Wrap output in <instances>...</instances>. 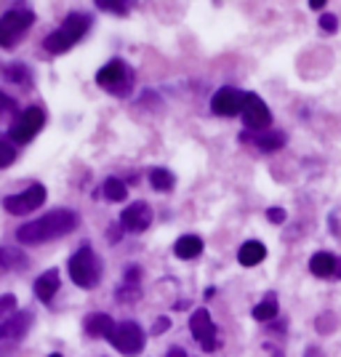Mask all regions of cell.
<instances>
[{"label": "cell", "mask_w": 341, "mask_h": 357, "mask_svg": "<svg viewBox=\"0 0 341 357\" xmlns=\"http://www.w3.org/2000/svg\"><path fill=\"white\" fill-rule=\"evenodd\" d=\"M77 227H80L77 211L54 208V211H48V213H43L40 219H35V222L22 224V227L16 229V240H19V243H27V245H40V243H48V240L67 238Z\"/></svg>", "instance_id": "cell-1"}, {"label": "cell", "mask_w": 341, "mask_h": 357, "mask_svg": "<svg viewBox=\"0 0 341 357\" xmlns=\"http://www.w3.org/2000/svg\"><path fill=\"white\" fill-rule=\"evenodd\" d=\"M91 27V16L86 14H70L64 22L59 24V30H54L48 38L43 40V48L48 54L59 56V54H67L70 48L80 43L86 35H89Z\"/></svg>", "instance_id": "cell-2"}, {"label": "cell", "mask_w": 341, "mask_h": 357, "mask_svg": "<svg viewBox=\"0 0 341 357\" xmlns=\"http://www.w3.org/2000/svg\"><path fill=\"white\" fill-rule=\"evenodd\" d=\"M70 278H73L75 285H80V288H96L99 280H102V259L96 256V251L91 248V245H83L80 251H75L70 256Z\"/></svg>", "instance_id": "cell-3"}, {"label": "cell", "mask_w": 341, "mask_h": 357, "mask_svg": "<svg viewBox=\"0 0 341 357\" xmlns=\"http://www.w3.org/2000/svg\"><path fill=\"white\" fill-rule=\"evenodd\" d=\"M35 24V14L30 8H8L0 16V45L3 48H14L27 38V32Z\"/></svg>", "instance_id": "cell-4"}, {"label": "cell", "mask_w": 341, "mask_h": 357, "mask_svg": "<svg viewBox=\"0 0 341 357\" xmlns=\"http://www.w3.org/2000/svg\"><path fill=\"white\" fill-rule=\"evenodd\" d=\"M96 86L104 89L107 93H112V96H128L134 89V73L126 61L112 59L96 73Z\"/></svg>", "instance_id": "cell-5"}, {"label": "cell", "mask_w": 341, "mask_h": 357, "mask_svg": "<svg viewBox=\"0 0 341 357\" xmlns=\"http://www.w3.org/2000/svg\"><path fill=\"white\" fill-rule=\"evenodd\" d=\"M43 126H45V109L43 107H27V109H24V112H19L14 123L8 126L6 139H11L14 144H30Z\"/></svg>", "instance_id": "cell-6"}, {"label": "cell", "mask_w": 341, "mask_h": 357, "mask_svg": "<svg viewBox=\"0 0 341 357\" xmlns=\"http://www.w3.org/2000/svg\"><path fill=\"white\" fill-rule=\"evenodd\" d=\"M112 347L118 349L120 355L126 357H136L142 349H144V342H147V333L142 331V326L136 323V320H126V323H120L115 328V333H112Z\"/></svg>", "instance_id": "cell-7"}, {"label": "cell", "mask_w": 341, "mask_h": 357, "mask_svg": "<svg viewBox=\"0 0 341 357\" xmlns=\"http://www.w3.org/2000/svg\"><path fill=\"white\" fill-rule=\"evenodd\" d=\"M45 197H48V192H45L43 184H32L30 190H24V192L8 195L3 200V208L8 211L11 216H27V213H32V211H38L43 206Z\"/></svg>", "instance_id": "cell-8"}, {"label": "cell", "mask_w": 341, "mask_h": 357, "mask_svg": "<svg viewBox=\"0 0 341 357\" xmlns=\"http://www.w3.org/2000/svg\"><path fill=\"white\" fill-rule=\"evenodd\" d=\"M245 91L232 89V86H224L213 93L211 99V109L222 118H235V115H243V107H245Z\"/></svg>", "instance_id": "cell-9"}, {"label": "cell", "mask_w": 341, "mask_h": 357, "mask_svg": "<svg viewBox=\"0 0 341 357\" xmlns=\"http://www.w3.org/2000/svg\"><path fill=\"white\" fill-rule=\"evenodd\" d=\"M243 123H245L248 131H256V134H259V131H267L269 126H272V112H269V107L264 105L262 96H256V93H248V96H245Z\"/></svg>", "instance_id": "cell-10"}, {"label": "cell", "mask_w": 341, "mask_h": 357, "mask_svg": "<svg viewBox=\"0 0 341 357\" xmlns=\"http://www.w3.org/2000/svg\"><path fill=\"white\" fill-rule=\"evenodd\" d=\"M190 331H192L195 342H200V347L206 352H216L219 349V339H216V328H213V320L208 314L206 307H200L197 312H192L190 317Z\"/></svg>", "instance_id": "cell-11"}, {"label": "cell", "mask_w": 341, "mask_h": 357, "mask_svg": "<svg viewBox=\"0 0 341 357\" xmlns=\"http://www.w3.org/2000/svg\"><path fill=\"white\" fill-rule=\"evenodd\" d=\"M149 224H152V208H149L144 200H136V203H131L128 208L120 213V227L126 232L139 235V232L149 229Z\"/></svg>", "instance_id": "cell-12"}, {"label": "cell", "mask_w": 341, "mask_h": 357, "mask_svg": "<svg viewBox=\"0 0 341 357\" xmlns=\"http://www.w3.org/2000/svg\"><path fill=\"white\" fill-rule=\"evenodd\" d=\"M32 320H35V317H32V312L11 314L8 320H3V323H0V339H3V342H16V339L27 336Z\"/></svg>", "instance_id": "cell-13"}, {"label": "cell", "mask_w": 341, "mask_h": 357, "mask_svg": "<svg viewBox=\"0 0 341 357\" xmlns=\"http://www.w3.org/2000/svg\"><path fill=\"white\" fill-rule=\"evenodd\" d=\"M115 328H118L115 320L104 312H93L83 320V331H86V336H91V339H112Z\"/></svg>", "instance_id": "cell-14"}, {"label": "cell", "mask_w": 341, "mask_h": 357, "mask_svg": "<svg viewBox=\"0 0 341 357\" xmlns=\"http://www.w3.org/2000/svg\"><path fill=\"white\" fill-rule=\"evenodd\" d=\"M59 269H45L43 275L35 280V296L40 298L43 304H51L54 296H56V291H59Z\"/></svg>", "instance_id": "cell-15"}, {"label": "cell", "mask_w": 341, "mask_h": 357, "mask_svg": "<svg viewBox=\"0 0 341 357\" xmlns=\"http://www.w3.org/2000/svg\"><path fill=\"white\" fill-rule=\"evenodd\" d=\"M336 261H339V256H333V253H328V251L315 253L310 259L312 275H315V278H323V280L333 278V275H336Z\"/></svg>", "instance_id": "cell-16"}, {"label": "cell", "mask_w": 341, "mask_h": 357, "mask_svg": "<svg viewBox=\"0 0 341 357\" xmlns=\"http://www.w3.org/2000/svg\"><path fill=\"white\" fill-rule=\"evenodd\" d=\"M267 259V248H264V243H259V240H248V243H243L238 251V261L243 267H256V264H262Z\"/></svg>", "instance_id": "cell-17"}, {"label": "cell", "mask_w": 341, "mask_h": 357, "mask_svg": "<svg viewBox=\"0 0 341 357\" xmlns=\"http://www.w3.org/2000/svg\"><path fill=\"white\" fill-rule=\"evenodd\" d=\"M174 253H176V259H184V261L197 259L203 253V240L197 238V235H181L174 243Z\"/></svg>", "instance_id": "cell-18"}, {"label": "cell", "mask_w": 341, "mask_h": 357, "mask_svg": "<svg viewBox=\"0 0 341 357\" xmlns=\"http://www.w3.org/2000/svg\"><path fill=\"white\" fill-rule=\"evenodd\" d=\"M243 142H253L262 152H278L285 144V134L275 131V134H262V136H253V139L251 134H243Z\"/></svg>", "instance_id": "cell-19"}, {"label": "cell", "mask_w": 341, "mask_h": 357, "mask_svg": "<svg viewBox=\"0 0 341 357\" xmlns=\"http://www.w3.org/2000/svg\"><path fill=\"white\" fill-rule=\"evenodd\" d=\"M0 264H3V272H11V269H22V272H24V269L30 267V259L22 251L6 245V248L0 251Z\"/></svg>", "instance_id": "cell-20"}, {"label": "cell", "mask_w": 341, "mask_h": 357, "mask_svg": "<svg viewBox=\"0 0 341 357\" xmlns=\"http://www.w3.org/2000/svg\"><path fill=\"white\" fill-rule=\"evenodd\" d=\"M102 192H104V197H107V203H120V200H126L128 187H126V181H123V178L109 176V178H104Z\"/></svg>", "instance_id": "cell-21"}, {"label": "cell", "mask_w": 341, "mask_h": 357, "mask_svg": "<svg viewBox=\"0 0 341 357\" xmlns=\"http://www.w3.org/2000/svg\"><path fill=\"white\" fill-rule=\"evenodd\" d=\"M280 312V307H278V296L275 294H267V298L262 301V304H256L253 307V317L259 320V323H269V320H275Z\"/></svg>", "instance_id": "cell-22"}, {"label": "cell", "mask_w": 341, "mask_h": 357, "mask_svg": "<svg viewBox=\"0 0 341 357\" xmlns=\"http://www.w3.org/2000/svg\"><path fill=\"white\" fill-rule=\"evenodd\" d=\"M6 83H16V86H32V73L27 64H8L3 70Z\"/></svg>", "instance_id": "cell-23"}, {"label": "cell", "mask_w": 341, "mask_h": 357, "mask_svg": "<svg viewBox=\"0 0 341 357\" xmlns=\"http://www.w3.org/2000/svg\"><path fill=\"white\" fill-rule=\"evenodd\" d=\"M149 184H152L158 192H168V190H174L176 178H174L171 171H165V168H152V171H149Z\"/></svg>", "instance_id": "cell-24"}, {"label": "cell", "mask_w": 341, "mask_h": 357, "mask_svg": "<svg viewBox=\"0 0 341 357\" xmlns=\"http://www.w3.org/2000/svg\"><path fill=\"white\" fill-rule=\"evenodd\" d=\"M96 6L102 11H107V14H118V16L128 14V3H123V0H96Z\"/></svg>", "instance_id": "cell-25"}, {"label": "cell", "mask_w": 341, "mask_h": 357, "mask_svg": "<svg viewBox=\"0 0 341 357\" xmlns=\"http://www.w3.org/2000/svg\"><path fill=\"white\" fill-rule=\"evenodd\" d=\"M16 160V149L11 139H3L0 142V168H8Z\"/></svg>", "instance_id": "cell-26"}, {"label": "cell", "mask_w": 341, "mask_h": 357, "mask_svg": "<svg viewBox=\"0 0 341 357\" xmlns=\"http://www.w3.org/2000/svg\"><path fill=\"white\" fill-rule=\"evenodd\" d=\"M317 333H333L336 328H339V317L336 314H331V312H326V314H320L317 317Z\"/></svg>", "instance_id": "cell-27"}, {"label": "cell", "mask_w": 341, "mask_h": 357, "mask_svg": "<svg viewBox=\"0 0 341 357\" xmlns=\"http://www.w3.org/2000/svg\"><path fill=\"white\" fill-rule=\"evenodd\" d=\"M320 30L328 32V35L339 32V19H336L333 14H320Z\"/></svg>", "instance_id": "cell-28"}, {"label": "cell", "mask_w": 341, "mask_h": 357, "mask_svg": "<svg viewBox=\"0 0 341 357\" xmlns=\"http://www.w3.org/2000/svg\"><path fill=\"white\" fill-rule=\"evenodd\" d=\"M139 296H142L139 285H123L118 291V301H136Z\"/></svg>", "instance_id": "cell-29"}, {"label": "cell", "mask_w": 341, "mask_h": 357, "mask_svg": "<svg viewBox=\"0 0 341 357\" xmlns=\"http://www.w3.org/2000/svg\"><path fill=\"white\" fill-rule=\"evenodd\" d=\"M168 328H171V317H158V320H155V326H152V331H149V333H152V336H163V333L168 331Z\"/></svg>", "instance_id": "cell-30"}, {"label": "cell", "mask_w": 341, "mask_h": 357, "mask_svg": "<svg viewBox=\"0 0 341 357\" xmlns=\"http://www.w3.org/2000/svg\"><path fill=\"white\" fill-rule=\"evenodd\" d=\"M267 219L272 224H285V219H288V213H285V208H278V206H275V208H269L267 211Z\"/></svg>", "instance_id": "cell-31"}, {"label": "cell", "mask_w": 341, "mask_h": 357, "mask_svg": "<svg viewBox=\"0 0 341 357\" xmlns=\"http://www.w3.org/2000/svg\"><path fill=\"white\" fill-rule=\"evenodd\" d=\"M139 278H142V269L128 267L126 269V278H123V285H139Z\"/></svg>", "instance_id": "cell-32"}, {"label": "cell", "mask_w": 341, "mask_h": 357, "mask_svg": "<svg viewBox=\"0 0 341 357\" xmlns=\"http://www.w3.org/2000/svg\"><path fill=\"white\" fill-rule=\"evenodd\" d=\"M14 307H16V298L11 296V294H6V296L0 298V310H3V312H11Z\"/></svg>", "instance_id": "cell-33"}, {"label": "cell", "mask_w": 341, "mask_h": 357, "mask_svg": "<svg viewBox=\"0 0 341 357\" xmlns=\"http://www.w3.org/2000/svg\"><path fill=\"white\" fill-rule=\"evenodd\" d=\"M168 357H187V352H184L181 347H171V349H168Z\"/></svg>", "instance_id": "cell-34"}, {"label": "cell", "mask_w": 341, "mask_h": 357, "mask_svg": "<svg viewBox=\"0 0 341 357\" xmlns=\"http://www.w3.org/2000/svg\"><path fill=\"white\" fill-rule=\"evenodd\" d=\"M310 8H315V11H320V8H326V0H310Z\"/></svg>", "instance_id": "cell-35"}, {"label": "cell", "mask_w": 341, "mask_h": 357, "mask_svg": "<svg viewBox=\"0 0 341 357\" xmlns=\"http://www.w3.org/2000/svg\"><path fill=\"white\" fill-rule=\"evenodd\" d=\"M3 107H6V109H8V112H11V109H14V99H8V96H3Z\"/></svg>", "instance_id": "cell-36"}, {"label": "cell", "mask_w": 341, "mask_h": 357, "mask_svg": "<svg viewBox=\"0 0 341 357\" xmlns=\"http://www.w3.org/2000/svg\"><path fill=\"white\" fill-rule=\"evenodd\" d=\"M333 278H336V280H341V259L336 261V275H333Z\"/></svg>", "instance_id": "cell-37"}, {"label": "cell", "mask_w": 341, "mask_h": 357, "mask_svg": "<svg viewBox=\"0 0 341 357\" xmlns=\"http://www.w3.org/2000/svg\"><path fill=\"white\" fill-rule=\"evenodd\" d=\"M48 357H61V355H59V352H54V355H48Z\"/></svg>", "instance_id": "cell-38"}]
</instances>
